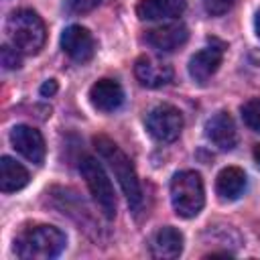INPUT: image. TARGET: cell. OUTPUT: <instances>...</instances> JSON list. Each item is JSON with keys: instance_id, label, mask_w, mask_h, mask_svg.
Instances as JSON below:
<instances>
[{"instance_id": "23", "label": "cell", "mask_w": 260, "mask_h": 260, "mask_svg": "<svg viewBox=\"0 0 260 260\" xmlns=\"http://www.w3.org/2000/svg\"><path fill=\"white\" fill-rule=\"evenodd\" d=\"M254 160H256V165L260 167V144L254 146Z\"/></svg>"}, {"instance_id": "14", "label": "cell", "mask_w": 260, "mask_h": 260, "mask_svg": "<svg viewBox=\"0 0 260 260\" xmlns=\"http://www.w3.org/2000/svg\"><path fill=\"white\" fill-rule=\"evenodd\" d=\"M181 252H183V234L177 228L165 225L156 230L154 236L150 238V254L154 258L171 260L177 258Z\"/></svg>"}, {"instance_id": "24", "label": "cell", "mask_w": 260, "mask_h": 260, "mask_svg": "<svg viewBox=\"0 0 260 260\" xmlns=\"http://www.w3.org/2000/svg\"><path fill=\"white\" fill-rule=\"evenodd\" d=\"M254 26H256V35H258V39H260V10H258V14H256V18H254Z\"/></svg>"}, {"instance_id": "13", "label": "cell", "mask_w": 260, "mask_h": 260, "mask_svg": "<svg viewBox=\"0 0 260 260\" xmlns=\"http://www.w3.org/2000/svg\"><path fill=\"white\" fill-rule=\"evenodd\" d=\"M89 102L100 112H114L124 102V91L114 79H100L89 89Z\"/></svg>"}, {"instance_id": "12", "label": "cell", "mask_w": 260, "mask_h": 260, "mask_svg": "<svg viewBox=\"0 0 260 260\" xmlns=\"http://www.w3.org/2000/svg\"><path fill=\"white\" fill-rule=\"evenodd\" d=\"M189 39V30L185 24L181 22H173V24H165L158 28H150L146 30V43L158 51H177L179 47H183Z\"/></svg>"}, {"instance_id": "22", "label": "cell", "mask_w": 260, "mask_h": 260, "mask_svg": "<svg viewBox=\"0 0 260 260\" xmlns=\"http://www.w3.org/2000/svg\"><path fill=\"white\" fill-rule=\"evenodd\" d=\"M55 91H57V81H55V79H49V81H45V83L41 85V95H43V98L53 95Z\"/></svg>"}, {"instance_id": "10", "label": "cell", "mask_w": 260, "mask_h": 260, "mask_svg": "<svg viewBox=\"0 0 260 260\" xmlns=\"http://www.w3.org/2000/svg\"><path fill=\"white\" fill-rule=\"evenodd\" d=\"M134 75L144 87H162L173 79V67L165 61L142 55L134 63Z\"/></svg>"}, {"instance_id": "20", "label": "cell", "mask_w": 260, "mask_h": 260, "mask_svg": "<svg viewBox=\"0 0 260 260\" xmlns=\"http://www.w3.org/2000/svg\"><path fill=\"white\" fill-rule=\"evenodd\" d=\"M234 4H236V0H203V8H205L207 14H211V16H221V14H225Z\"/></svg>"}, {"instance_id": "6", "label": "cell", "mask_w": 260, "mask_h": 260, "mask_svg": "<svg viewBox=\"0 0 260 260\" xmlns=\"http://www.w3.org/2000/svg\"><path fill=\"white\" fill-rule=\"evenodd\" d=\"M146 130L158 142H173L183 130V116L175 106H154L146 116Z\"/></svg>"}, {"instance_id": "1", "label": "cell", "mask_w": 260, "mask_h": 260, "mask_svg": "<svg viewBox=\"0 0 260 260\" xmlns=\"http://www.w3.org/2000/svg\"><path fill=\"white\" fill-rule=\"evenodd\" d=\"M93 146L98 150V154L106 160V165L110 167V171L114 173V177L118 179L130 207L134 211L140 209L142 205V189H140V181L136 175V169L132 165V160L126 156V152L108 136H93Z\"/></svg>"}, {"instance_id": "17", "label": "cell", "mask_w": 260, "mask_h": 260, "mask_svg": "<svg viewBox=\"0 0 260 260\" xmlns=\"http://www.w3.org/2000/svg\"><path fill=\"white\" fill-rule=\"evenodd\" d=\"M28 183V171L16 162L10 156H2L0 158V189L4 193H12L22 189Z\"/></svg>"}, {"instance_id": "7", "label": "cell", "mask_w": 260, "mask_h": 260, "mask_svg": "<svg viewBox=\"0 0 260 260\" xmlns=\"http://www.w3.org/2000/svg\"><path fill=\"white\" fill-rule=\"evenodd\" d=\"M223 51H225V45L217 39H211L207 47H203L189 59V75L201 85L207 83L209 77L219 69L223 61Z\"/></svg>"}, {"instance_id": "8", "label": "cell", "mask_w": 260, "mask_h": 260, "mask_svg": "<svg viewBox=\"0 0 260 260\" xmlns=\"http://www.w3.org/2000/svg\"><path fill=\"white\" fill-rule=\"evenodd\" d=\"M61 49L75 63H87L95 53V41L87 28L79 24H71L61 35Z\"/></svg>"}, {"instance_id": "19", "label": "cell", "mask_w": 260, "mask_h": 260, "mask_svg": "<svg viewBox=\"0 0 260 260\" xmlns=\"http://www.w3.org/2000/svg\"><path fill=\"white\" fill-rule=\"evenodd\" d=\"M100 4H102V0H67L65 2V8L71 14H85V12L93 10Z\"/></svg>"}, {"instance_id": "5", "label": "cell", "mask_w": 260, "mask_h": 260, "mask_svg": "<svg viewBox=\"0 0 260 260\" xmlns=\"http://www.w3.org/2000/svg\"><path fill=\"white\" fill-rule=\"evenodd\" d=\"M79 171H81V177L85 179V185H87L89 193L93 195L100 211L108 219H114V215H116V195H114V187H112L104 167L95 158L83 156L81 162H79Z\"/></svg>"}, {"instance_id": "21", "label": "cell", "mask_w": 260, "mask_h": 260, "mask_svg": "<svg viewBox=\"0 0 260 260\" xmlns=\"http://www.w3.org/2000/svg\"><path fill=\"white\" fill-rule=\"evenodd\" d=\"M18 53H20V51H16L14 47L4 45L2 51H0L2 65H4L6 69H16V67H20V55H18Z\"/></svg>"}, {"instance_id": "11", "label": "cell", "mask_w": 260, "mask_h": 260, "mask_svg": "<svg viewBox=\"0 0 260 260\" xmlns=\"http://www.w3.org/2000/svg\"><path fill=\"white\" fill-rule=\"evenodd\" d=\"M205 136L219 150H232L238 144V132L228 112H217L205 122Z\"/></svg>"}, {"instance_id": "18", "label": "cell", "mask_w": 260, "mask_h": 260, "mask_svg": "<svg viewBox=\"0 0 260 260\" xmlns=\"http://www.w3.org/2000/svg\"><path fill=\"white\" fill-rule=\"evenodd\" d=\"M242 120L254 132H260V98H254L242 106Z\"/></svg>"}, {"instance_id": "15", "label": "cell", "mask_w": 260, "mask_h": 260, "mask_svg": "<svg viewBox=\"0 0 260 260\" xmlns=\"http://www.w3.org/2000/svg\"><path fill=\"white\" fill-rule=\"evenodd\" d=\"M185 8V0H140L136 14L140 20H167L181 16Z\"/></svg>"}, {"instance_id": "2", "label": "cell", "mask_w": 260, "mask_h": 260, "mask_svg": "<svg viewBox=\"0 0 260 260\" xmlns=\"http://www.w3.org/2000/svg\"><path fill=\"white\" fill-rule=\"evenodd\" d=\"M67 238L55 225H35L24 230L16 242L14 252L24 260H51L65 250Z\"/></svg>"}, {"instance_id": "3", "label": "cell", "mask_w": 260, "mask_h": 260, "mask_svg": "<svg viewBox=\"0 0 260 260\" xmlns=\"http://www.w3.org/2000/svg\"><path fill=\"white\" fill-rule=\"evenodd\" d=\"M6 30L12 47L22 55H37L47 39V28L43 18L28 8L12 12L6 22Z\"/></svg>"}, {"instance_id": "16", "label": "cell", "mask_w": 260, "mask_h": 260, "mask_svg": "<svg viewBox=\"0 0 260 260\" xmlns=\"http://www.w3.org/2000/svg\"><path fill=\"white\" fill-rule=\"evenodd\" d=\"M246 187V175L242 169L238 167H225L219 171L217 179H215V191L219 195V199L223 201H234L242 195Z\"/></svg>"}, {"instance_id": "4", "label": "cell", "mask_w": 260, "mask_h": 260, "mask_svg": "<svg viewBox=\"0 0 260 260\" xmlns=\"http://www.w3.org/2000/svg\"><path fill=\"white\" fill-rule=\"evenodd\" d=\"M171 203L175 213L187 219L201 211L205 203V191L199 173L181 171L171 179Z\"/></svg>"}, {"instance_id": "9", "label": "cell", "mask_w": 260, "mask_h": 260, "mask_svg": "<svg viewBox=\"0 0 260 260\" xmlns=\"http://www.w3.org/2000/svg\"><path fill=\"white\" fill-rule=\"evenodd\" d=\"M10 142H12V146H14L24 158H28L30 162L41 165V162L45 160V152H47L45 140H43L41 132L35 130L32 126H24V124L14 126V128L10 130Z\"/></svg>"}]
</instances>
